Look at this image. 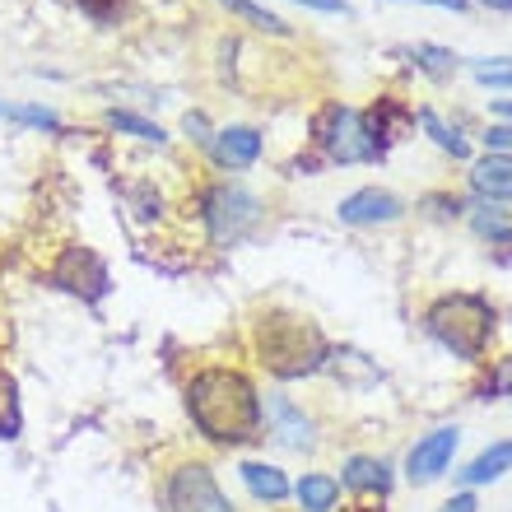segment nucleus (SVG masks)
I'll return each instance as SVG.
<instances>
[{
  "label": "nucleus",
  "mask_w": 512,
  "mask_h": 512,
  "mask_svg": "<svg viewBox=\"0 0 512 512\" xmlns=\"http://www.w3.org/2000/svg\"><path fill=\"white\" fill-rule=\"evenodd\" d=\"M471 191L485 201H512V154H485L471 168Z\"/></svg>",
  "instance_id": "nucleus-12"
},
{
  "label": "nucleus",
  "mask_w": 512,
  "mask_h": 512,
  "mask_svg": "<svg viewBox=\"0 0 512 512\" xmlns=\"http://www.w3.org/2000/svg\"><path fill=\"white\" fill-rule=\"evenodd\" d=\"M405 205L391 196V191L382 187H364V191H354V196H345V201L336 205V215L340 224H350V229H368V224H396L401 219Z\"/></svg>",
  "instance_id": "nucleus-9"
},
{
  "label": "nucleus",
  "mask_w": 512,
  "mask_h": 512,
  "mask_svg": "<svg viewBox=\"0 0 512 512\" xmlns=\"http://www.w3.org/2000/svg\"><path fill=\"white\" fill-rule=\"evenodd\" d=\"M489 108L499 112V117H512V98H494V103H489Z\"/></svg>",
  "instance_id": "nucleus-32"
},
{
  "label": "nucleus",
  "mask_w": 512,
  "mask_h": 512,
  "mask_svg": "<svg viewBox=\"0 0 512 512\" xmlns=\"http://www.w3.org/2000/svg\"><path fill=\"white\" fill-rule=\"evenodd\" d=\"M419 126H424V131L433 135V145L443 149V154H452V159H471V145H466V140H461L457 131H452V126H443L438 122V112H419Z\"/></svg>",
  "instance_id": "nucleus-20"
},
{
  "label": "nucleus",
  "mask_w": 512,
  "mask_h": 512,
  "mask_svg": "<svg viewBox=\"0 0 512 512\" xmlns=\"http://www.w3.org/2000/svg\"><path fill=\"white\" fill-rule=\"evenodd\" d=\"M419 5H438V10H452V14L466 10V0H419Z\"/></svg>",
  "instance_id": "nucleus-31"
},
{
  "label": "nucleus",
  "mask_w": 512,
  "mask_h": 512,
  "mask_svg": "<svg viewBox=\"0 0 512 512\" xmlns=\"http://www.w3.org/2000/svg\"><path fill=\"white\" fill-rule=\"evenodd\" d=\"M508 471H512V438H503V443H489L485 452L461 471V485H494V480H503Z\"/></svg>",
  "instance_id": "nucleus-15"
},
{
  "label": "nucleus",
  "mask_w": 512,
  "mask_h": 512,
  "mask_svg": "<svg viewBox=\"0 0 512 512\" xmlns=\"http://www.w3.org/2000/svg\"><path fill=\"white\" fill-rule=\"evenodd\" d=\"M485 84H494V89H512V70H494V75H480Z\"/></svg>",
  "instance_id": "nucleus-30"
},
{
  "label": "nucleus",
  "mask_w": 512,
  "mask_h": 512,
  "mask_svg": "<svg viewBox=\"0 0 512 512\" xmlns=\"http://www.w3.org/2000/svg\"><path fill=\"white\" fill-rule=\"evenodd\" d=\"M485 10H503V14H512V0H480Z\"/></svg>",
  "instance_id": "nucleus-33"
},
{
  "label": "nucleus",
  "mask_w": 512,
  "mask_h": 512,
  "mask_svg": "<svg viewBox=\"0 0 512 512\" xmlns=\"http://www.w3.org/2000/svg\"><path fill=\"white\" fill-rule=\"evenodd\" d=\"M294 499H298V508L303 512H331L336 508V499H340V480L336 475L312 471V475H303V480L294 485Z\"/></svg>",
  "instance_id": "nucleus-16"
},
{
  "label": "nucleus",
  "mask_w": 512,
  "mask_h": 512,
  "mask_svg": "<svg viewBox=\"0 0 512 512\" xmlns=\"http://www.w3.org/2000/svg\"><path fill=\"white\" fill-rule=\"evenodd\" d=\"M261 419L270 424V433H275V443L294 447V452H308L317 438H312V419L298 410L289 396H270L266 405H261Z\"/></svg>",
  "instance_id": "nucleus-10"
},
{
  "label": "nucleus",
  "mask_w": 512,
  "mask_h": 512,
  "mask_svg": "<svg viewBox=\"0 0 512 512\" xmlns=\"http://www.w3.org/2000/svg\"><path fill=\"white\" fill-rule=\"evenodd\" d=\"M108 126H112V131L135 135V140H149V145H168V135H163V126L145 122V117H135V112H108Z\"/></svg>",
  "instance_id": "nucleus-21"
},
{
  "label": "nucleus",
  "mask_w": 512,
  "mask_h": 512,
  "mask_svg": "<svg viewBox=\"0 0 512 512\" xmlns=\"http://www.w3.org/2000/svg\"><path fill=\"white\" fill-rule=\"evenodd\" d=\"M52 284L66 289V294H80L84 303H98L108 294V266L94 247H66L61 261L52 266Z\"/></svg>",
  "instance_id": "nucleus-7"
},
{
  "label": "nucleus",
  "mask_w": 512,
  "mask_h": 512,
  "mask_svg": "<svg viewBox=\"0 0 512 512\" xmlns=\"http://www.w3.org/2000/svg\"><path fill=\"white\" fill-rule=\"evenodd\" d=\"M256 359L275 373V378H308L317 368H326L331 350H326L322 331L308 322V317H294V312H266L256 322Z\"/></svg>",
  "instance_id": "nucleus-2"
},
{
  "label": "nucleus",
  "mask_w": 512,
  "mask_h": 512,
  "mask_svg": "<svg viewBox=\"0 0 512 512\" xmlns=\"http://www.w3.org/2000/svg\"><path fill=\"white\" fill-rule=\"evenodd\" d=\"M508 387H512V359H503L499 373H494V378H489L485 387H480V401H499V396H503Z\"/></svg>",
  "instance_id": "nucleus-26"
},
{
  "label": "nucleus",
  "mask_w": 512,
  "mask_h": 512,
  "mask_svg": "<svg viewBox=\"0 0 512 512\" xmlns=\"http://www.w3.org/2000/svg\"><path fill=\"white\" fill-rule=\"evenodd\" d=\"M210 159L219 168H252L261 159V135L252 126H224L210 135Z\"/></svg>",
  "instance_id": "nucleus-11"
},
{
  "label": "nucleus",
  "mask_w": 512,
  "mask_h": 512,
  "mask_svg": "<svg viewBox=\"0 0 512 512\" xmlns=\"http://www.w3.org/2000/svg\"><path fill=\"white\" fill-rule=\"evenodd\" d=\"M5 117H14V122H28V126H42V131H61V122H56L47 108H0Z\"/></svg>",
  "instance_id": "nucleus-25"
},
{
  "label": "nucleus",
  "mask_w": 512,
  "mask_h": 512,
  "mask_svg": "<svg viewBox=\"0 0 512 512\" xmlns=\"http://www.w3.org/2000/svg\"><path fill=\"white\" fill-rule=\"evenodd\" d=\"M243 485L252 489V499H261V503H284L294 494L289 475H284L280 466H270V461H243Z\"/></svg>",
  "instance_id": "nucleus-13"
},
{
  "label": "nucleus",
  "mask_w": 512,
  "mask_h": 512,
  "mask_svg": "<svg viewBox=\"0 0 512 512\" xmlns=\"http://www.w3.org/2000/svg\"><path fill=\"white\" fill-rule=\"evenodd\" d=\"M471 224H475V233H480V238H494V243L512 247V224L499 215V210H480Z\"/></svg>",
  "instance_id": "nucleus-23"
},
{
  "label": "nucleus",
  "mask_w": 512,
  "mask_h": 512,
  "mask_svg": "<svg viewBox=\"0 0 512 512\" xmlns=\"http://www.w3.org/2000/svg\"><path fill=\"white\" fill-rule=\"evenodd\" d=\"M415 66L429 70L433 80H447V75L457 70V56L447 52V47H415Z\"/></svg>",
  "instance_id": "nucleus-22"
},
{
  "label": "nucleus",
  "mask_w": 512,
  "mask_h": 512,
  "mask_svg": "<svg viewBox=\"0 0 512 512\" xmlns=\"http://www.w3.org/2000/svg\"><path fill=\"white\" fill-rule=\"evenodd\" d=\"M364 122H368V131H373V135L382 140V149H387L391 140H396V135H401L405 126H410V112H405L401 103H396V98H382V103H378L373 112H364Z\"/></svg>",
  "instance_id": "nucleus-17"
},
{
  "label": "nucleus",
  "mask_w": 512,
  "mask_h": 512,
  "mask_svg": "<svg viewBox=\"0 0 512 512\" xmlns=\"http://www.w3.org/2000/svg\"><path fill=\"white\" fill-rule=\"evenodd\" d=\"M168 512H233V503L205 461H187L168 475Z\"/></svg>",
  "instance_id": "nucleus-6"
},
{
  "label": "nucleus",
  "mask_w": 512,
  "mask_h": 512,
  "mask_svg": "<svg viewBox=\"0 0 512 512\" xmlns=\"http://www.w3.org/2000/svg\"><path fill=\"white\" fill-rule=\"evenodd\" d=\"M187 415L201 438L219 447H243L261 433V396L247 373L215 364L187 382Z\"/></svg>",
  "instance_id": "nucleus-1"
},
{
  "label": "nucleus",
  "mask_w": 512,
  "mask_h": 512,
  "mask_svg": "<svg viewBox=\"0 0 512 512\" xmlns=\"http://www.w3.org/2000/svg\"><path fill=\"white\" fill-rule=\"evenodd\" d=\"M443 512H475V494H457V499H447Z\"/></svg>",
  "instance_id": "nucleus-29"
},
{
  "label": "nucleus",
  "mask_w": 512,
  "mask_h": 512,
  "mask_svg": "<svg viewBox=\"0 0 512 512\" xmlns=\"http://www.w3.org/2000/svg\"><path fill=\"white\" fill-rule=\"evenodd\" d=\"M224 10H233L238 19H247L252 28H266V33H275V38H289V24H284L280 14H270L266 5H256V0H219Z\"/></svg>",
  "instance_id": "nucleus-19"
},
{
  "label": "nucleus",
  "mask_w": 512,
  "mask_h": 512,
  "mask_svg": "<svg viewBox=\"0 0 512 512\" xmlns=\"http://www.w3.org/2000/svg\"><path fill=\"white\" fill-rule=\"evenodd\" d=\"M457 443H461L457 429H433V433H424V438L410 447V457H405V475H410V485H433V480H438V475L452 466V457H457Z\"/></svg>",
  "instance_id": "nucleus-8"
},
{
  "label": "nucleus",
  "mask_w": 512,
  "mask_h": 512,
  "mask_svg": "<svg viewBox=\"0 0 512 512\" xmlns=\"http://www.w3.org/2000/svg\"><path fill=\"white\" fill-rule=\"evenodd\" d=\"M24 410H19V382L5 364H0V438H19Z\"/></svg>",
  "instance_id": "nucleus-18"
},
{
  "label": "nucleus",
  "mask_w": 512,
  "mask_h": 512,
  "mask_svg": "<svg viewBox=\"0 0 512 512\" xmlns=\"http://www.w3.org/2000/svg\"><path fill=\"white\" fill-rule=\"evenodd\" d=\"M294 5H308V10L322 14H350V0H294Z\"/></svg>",
  "instance_id": "nucleus-28"
},
{
  "label": "nucleus",
  "mask_w": 512,
  "mask_h": 512,
  "mask_svg": "<svg viewBox=\"0 0 512 512\" xmlns=\"http://www.w3.org/2000/svg\"><path fill=\"white\" fill-rule=\"evenodd\" d=\"M80 14H89L94 24H117V14L126 10V0H75Z\"/></svg>",
  "instance_id": "nucleus-24"
},
{
  "label": "nucleus",
  "mask_w": 512,
  "mask_h": 512,
  "mask_svg": "<svg viewBox=\"0 0 512 512\" xmlns=\"http://www.w3.org/2000/svg\"><path fill=\"white\" fill-rule=\"evenodd\" d=\"M424 326L447 354L475 364L489 350V336H494V308L480 294H447L429 308Z\"/></svg>",
  "instance_id": "nucleus-3"
},
{
  "label": "nucleus",
  "mask_w": 512,
  "mask_h": 512,
  "mask_svg": "<svg viewBox=\"0 0 512 512\" xmlns=\"http://www.w3.org/2000/svg\"><path fill=\"white\" fill-rule=\"evenodd\" d=\"M256 219H261V201H256L247 187L224 182V187H215L205 196V229H210V238H215L219 247L243 243L247 233L256 229Z\"/></svg>",
  "instance_id": "nucleus-5"
},
{
  "label": "nucleus",
  "mask_w": 512,
  "mask_h": 512,
  "mask_svg": "<svg viewBox=\"0 0 512 512\" xmlns=\"http://www.w3.org/2000/svg\"><path fill=\"white\" fill-rule=\"evenodd\" d=\"M485 145H489V154H512V126H489Z\"/></svg>",
  "instance_id": "nucleus-27"
},
{
  "label": "nucleus",
  "mask_w": 512,
  "mask_h": 512,
  "mask_svg": "<svg viewBox=\"0 0 512 512\" xmlns=\"http://www.w3.org/2000/svg\"><path fill=\"white\" fill-rule=\"evenodd\" d=\"M312 140L336 163H373L387 154L378 135L368 131L364 112L345 108V103H326V108L312 117Z\"/></svg>",
  "instance_id": "nucleus-4"
},
{
  "label": "nucleus",
  "mask_w": 512,
  "mask_h": 512,
  "mask_svg": "<svg viewBox=\"0 0 512 512\" xmlns=\"http://www.w3.org/2000/svg\"><path fill=\"white\" fill-rule=\"evenodd\" d=\"M340 485L359 489V494H387L391 489V466L378 457H350L340 471Z\"/></svg>",
  "instance_id": "nucleus-14"
}]
</instances>
